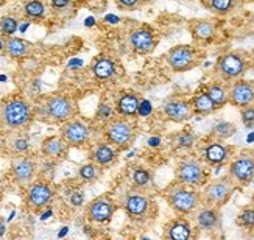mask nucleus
Returning <instances> with one entry per match:
<instances>
[{
    "label": "nucleus",
    "mask_w": 254,
    "mask_h": 240,
    "mask_svg": "<svg viewBox=\"0 0 254 240\" xmlns=\"http://www.w3.org/2000/svg\"><path fill=\"white\" fill-rule=\"evenodd\" d=\"M164 196H165L167 204L181 217L196 212L198 207L203 204L201 192H198V189L181 184L178 181H175L173 184H170L169 187L165 189Z\"/></svg>",
    "instance_id": "f257e3e1"
},
{
    "label": "nucleus",
    "mask_w": 254,
    "mask_h": 240,
    "mask_svg": "<svg viewBox=\"0 0 254 240\" xmlns=\"http://www.w3.org/2000/svg\"><path fill=\"white\" fill-rule=\"evenodd\" d=\"M251 67V55L244 50H231L220 55L215 62V75L223 83H234L244 78Z\"/></svg>",
    "instance_id": "f03ea898"
},
{
    "label": "nucleus",
    "mask_w": 254,
    "mask_h": 240,
    "mask_svg": "<svg viewBox=\"0 0 254 240\" xmlns=\"http://www.w3.org/2000/svg\"><path fill=\"white\" fill-rule=\"evenodd\" d=\"M33 120V108L24 97H9L0 103V125L6 129H24Z\"/></svg>",
    "instance_id": "7ed1b4c3"
},
{
    "label": "nucleus",
    "mask_w": 254,
    "mask_h": 240,
    "mask_svg": "<svg viewBox=\"0 0 254 240\" xmlns=\"http://www.w3.org/2000/svg\"><path fill=\"white\" fill-rule=\"evenodd\" d=\"M176 181L200 189L209 182L206 164L196 156H186L176 166Z\"/></svg>",
    "instance_id": "20e7f679"
},
{
    "label": "nucleus",
    "mask_w": 254,
    "mask_h": 240,
    "mask_svg": "<svg viewBox=\"0 0 254 240\" xmlns=\"http://www.w3.org/2000/svg\"><path fill=\"white\" fill-rule=\"evenodd\" d=\"M236 189H237V185L233 180H231L229 175L209 181L201 192L203 204L220 209V207H223L231 200V196L234 195Z\"/></svg>",
    "instance_id": "39448f33"
},
{
    "label": "nucleus",
    "mask_w": 254,
    "mask_h": 240,
    "mask_svg": "<svg viewBox=\"0 0 254 240\" xmlns=\"http://www.w3.org/2000/svg\"><path fill=\"white\" fill-rule=\"evenodd\" d=\"M124 209L131 220H148L154 212V203L151 196L142 189H131L124 196Z\"/></svg>",
    "instance_id": "423d86ee"
},
{
    "label": "nucleus",
    "mask_w": 254,
    "mask_h": 240,
    "mask_svg": "<svg viewBox=\"0 0 254 240\" xmlns=\"http://www.w3.org/2000/svg\"><path fill=\"white\" fill-rule=\"evenodd\" d=\"M105 136L111 145H116L117 148H128L132 145L136 139V128L129 122L128 117H114L106 123Z\"/></svg>",
    "instance_id": "0eeeda50"
},
{
    "label": "nucleus",
    "mask_w": 254,
    "mask_h": 240,
    "mask_svg": "<svg viewBox=\"0 0 254 240\" xmlns=\"http://www.w3.org/2000/svg\"><path fill=\"white\" fill-rule=\"evenodd\" d=\"M165 61L173 72H187L200 62V50L187 44H178L165 53Z\"/></svg>",
    "instance_id": "6e6552de"
},
{
    "label": "nucleus",
    "mask_w": 254,
    "mask_h": 240,
    "mask_svg": "<svg viewBox=\"0 0 254 240\" xmlns=\"http://www.w3.org/2000/svg\"><path fill=\"white\" fill-rule=\"evenodd\" d=\"M44 109H46L47 117L52 119L53 122H58V123L69 122V120L75 119L76 113H78L76 102L73 100L72 97L64 95V94L50 95L46 100Z\"/></svg>",
    "instance_id": "1a4fd4ad"
},
{
    "label": "nucleus",
    "mask_w": 254,
    "mask_h": 240,
    "mask_svg": "<svg viewBox=\"0 0 254 240\" xmlns=\"http://www.w3.org/2000/svg\"><path fill=\"white\" fill-rule=\"evenodd\" d=\"M228 175L237 187H247L254 180V150H242L231 159Z\"/></svg>",
    "instance_id": "9d476101"
},
{
    "label": "nucleus",
    "mask_w": 254,
    "mask_h": 240,
    "mask_svg": "<svg viewBox=\"0 0 254 240\" xmlns=\"http://www.w3.org/2000/svg\"><path fill=\"white\" fill-rule=\"evenodd\" d=\"M233 147L225 144V140H211L201 150V161L207 167H222L233 158Z\"/></svg>",
    "instance_id": "9b49d317"
},
{
    "label": "nucleus",
    "mask_w": 254,
    "mask_h": 240,
    "mask_svg": "<svg viewBox=\"0 0 254 240\" xmlns=\"http://www.w3.org/2000/svg\"><path fill=\"white\" fill-rule=\"evenodd\" d=\"M162 113L175 123H184L187 120H190L195 114L190 100H186V98L180 97L167 98L162 105Z\"/></svg>",
    "instance_id": "f8f14e48"
},
{
    "label": "nucleus",
    "mask_w": 254,
    "mask_h": 240,
    "mask_svg": "<svg viewBox=\"0 0 254 240\" xmlns=\"http://www.w3.org/2000/svg\"><path fill=\"white\" fill-rule=\"evenodd\" d=\"M116 212V203L109 196H97L86 207V217L92 223H109Z\"/></svg>",
    "instance_id": "ddd939ff"
},
{
    "label": "nucleus",
    "mask_w": 254,
    "mask_h": 240,
    "mask_svg": "<svg viewBox=\"0 0 254 240\" xmlns=\"http://www.w3.org/2000/svg\"><path fill=\"white\" fill-rule=\"evenodd\" d=\"M128 44L134 53L148 55L156 47V38H154V33L150 27L142 25L129 31Z\"/></svg>",
    "instance_id": "4468645a"
},
{
    "label": "nucleus",
    "mask_w": 254,
    "mask_h": 240,
    "mask_svg": "<svg viewBox=\"0 0 254 240\" xmlns=\"http://www.w3.org/2000/svg\"><path fill=\"white\" fill-rule=\"evenodd\" d=\"M229 105L236 108H247L254 105V81L240 78L229 86Z\"/></svg>",
    "instance_id": "2eb2a0df"
},
{
    "label": "nucleus",
    "mask_w": 254,
    "mask_h": 240,
    "mask_svg": "<svg viewBox=\"0 0 254 240\" xmlns=\"http://www.w3.org/2000/svg\"><path fill=\"white\" fill-rule=\"evenodd\" d=\"M89 136H91V129L83 120L72 119L69 122L63 123V126H61V137L72 147H78V145L86 144Z\"/></svg>",
    "instance_id": "dca6fc26"
},
{
    "label": "nucleus",
    "mask_w": 254,
    "mask_h": 240,
    "mask_svg": "<svg viewBox=\"0 0 254 240\" xmlns=\"http://www.w3.org/2000/svg\"><path fill=\"white\" fill-rule=\"evenodd\" d=\"M193 229L189 220L184 217H176L165 225L164 229V240H192Z\"/></svg>",
    "instance_id": "f3484780"
},
{
    "label": "nucleus",
    "mask_w": 254,
    "mask_h": 240,
    "mask_svg": "<svg viewBox=\"0 0 254 240\" xmlns=\"http://www.w3.org/2000/svg\"><path fill=\"white\" fill-rule=\"evenodd\" d=\"M195 222L203 231H215L222 225V214L217 207L201 204L195 212Z\"/></svg>",
    "instance_id": "a211bd4d"
},
{
    "label": "nucleus",
    "mask_w": 254,
    "mask_h": 240,
    "mask_svg": "<svg viewBox=\"0 0 254 240\" xmlns=\"http://www.w3.org/2000/svg\"><path fill=\"white\" fill-rule=\"evenodd\" d=\"M53 196L55 192L47 182H35L28 189L27 201L33 209H42L53 200Z\"/></svg>",
    "instance_id": "6ab92c4d"
},
{
    "label": "nucleus",
    "mask_w": 254,
    "mask_h": 240,
    "mask_svg": "<svg viewBox=\"0 0 254 240\" xmlns=\"http://www.w3.org/2000/svg\"><path fill=\"white\" fill-rule=\"evenodd\" d=\"M189 30L196 44H207L217 35V24L211 19H195L190 22Z\"/></svg>",
    "instance_id": "aec40b11"
},
{
    "label": "nucleus",
    "mask_w": 254,
    "mask_h": 240,
    "mask_svg": "<svg viewBox=\"0 0 254 240\" xmlns=\"http://www.w3.org/2000/svg\"><path fill=\"white\" fill-rule=\"evenodd\" d=\"M11 172H13V178L17 184L27 185L36 175V162L30 158H19L13 162Z\"/></svg>",
    "instance_id": "412c9836"
},
{
    "label": "nucleus",
    "mask_w": 254,
    "mask_h": 240,
    "mask_svg": "<svg viewBox=\"0 0 254 240\" xmlns=\"http://www.w3.org/2000/svg\"><path fill=\"white\" fill-rule=\"evenodd\" d=\"M142 98L137 92H125L116 102V111L122 117H134L139 114Z\"/></svg>",
    "instance_id": "4be33fe9"
},
{
    "label": "nucleus",
    "mask_w": 254,
    "mask_h": 240,
    "mask_svg": "<svg viewBox=\"0 0 254 240\" xmlns=\"http://www.w3.org/2000/svg\"><path fill=\"white\" fill-rule=\"evenodd\" d=\"M91 159L94 164H97L98 167H109L116 162L117 153L109 142H102V144H97L92 148Z\"/></svg>",
    "instance_id": "5701e85b"
},
{
    "label": "nucleus",
    "mask_w": 254,
    "mask_h": 240,
    "mask_svg": "<svg viewBox=\"0 0 254 240\" xmlns=\"http://www.w3.org/2000/svg\"><path fill=\"white\" fill-rule=\"evenodd\" d=\"M33 50V44L27 39H22V38H16V36H11V38H6V42H5V52L8 57L11 58H25L31 53Z\"/></svg>",
    "instance_id": "b1692460"
},
{
    "label": "nucleus",
    "mask_w": 254,
    "mask_h": 240,
    "mask_svg": "<svg viewBox=\"0 0 254 240\" xmlns=\"http://www.w3.org/2000/svg\"><path fill=\"white\" fill-rule=\"evenodd\" d=\"M92 73L97 80H111L117 73V65L113 58L109 57H98L92 62Z\"/></svg>",
    "instance_id": "393cba45"
},
{
    "label": "nucleus",
    "mask_w": 254,
    "mask_h": 240,
    "mask_svg": "<svg viewBox=\"0 0 254 240\" xmlns=\"http://www.w3.org/2000/svg\"><path fill=\"white\" fill-rule=\"evenodd\" d=\"M206 94L217 106V109L223 108L229 103V87L223 81H214L206 87Z\"/></svg>",
    "instance_id": "a878e982"
},
{
    "label": "nucleus",
    "mask_w": 254,
    "mask_h": 240,
    "mask_svg": "<svg viewBox=\"0 0 254 240\" xmlns=\"http://www.w3.org/2000/svg\"><path fill=\"white\" fill-rule=\"evenodd\" d=\"M67 142H65L63 137H58V136H50L47 139H44L42 142V153L46 155L47 158H61L65 150H67Z\"/></svg>",
    "instance_id": "bb28decb"
},
{
    "label": "nucleus",
    "mask_w": 254,
    "mask_h": 240,
    "mask_svg": "<svg viewBox=\"0 0 254 240\" xmlns=\"http://www.w3.org/2000/svg\"><path fill=\"white\" fill-rule=\"evenodd\" d=\"M190 103H192V108H193V113L198 114V116H211V114H214L217 111V106L211 100V97L206 94V91L204 92H196L190 98Z\"/></svg>",
    "instance_id": "cd10ccee"
},
{
    "label": "nucleus",
    "mask_w": 254,
    "mask_h": 240,
    "mask_svg": "<svg viewBox=\"0 0 254 240\" xmlns=\"http://www.w3.org/2000/svg\"><path fill=\"white\" fill-rule=\"evenodd\" d=\"M240 0H209L204 2L206 8L215 16H228L239 6Z\"/></svg>",
    "instance_id": "c85d7f7f"
},
{
    "label": "nucleus",
    "mask_w": 254,
    "mask_h": 240,
    "mask_svg": "<svg viewBox=\"0 0 254 240\" xmlns=\"http://www.w3.org/2000/svg\"><path fill=\"white\" fill-rule=\"evenodd\" d=\"M22 9H24V16L27 19L39 20V19H44L47 14L46 3H44L42 0H25Z\"/></svg>",
    "instance_id": "c756f323"
},
{
    "label": "nucleus",
    "mask_w": 254,
    "mask_h": 240,
    "mask_svg": "<svg viewBox=\"0 0 254 240\" xmlns=\"http://www.w3.org/2000/svg\"><path fill=\"white\" fill-rule=\"evenodd\" d=\"M131 182L136 189L145 190L151 182V172L142 166H136L131 169Z\"/></svg>",
    "instance_id": "7c9ffc66"
},
{
    "label": "nucleus",
    "mask_w": 254,
    "mask_h": 240,
    "mask_svg": "<svg viewBox=\"0 0 254 240\" xmlns=\"http://www.w3.org/2000/svg\"><path fill=\"white\" fill-rule=\"evenodd\" d=\"M237 133V126L233 122H228V120H222V122H217L212 128V134L218 140H226L229 137H233Z\"/></svg>",
    "instance_id": "2f4dec72"
},
{
    "label": "nucleus",
    "mask_w": 254,
    "mask_h": 240,
    "mask_svg": "<svg viewBox=\"0 0 254 240\" xmlns=\"http://www.w3.org/2000/svg\"><path fill=\"white\" fill-rule=\"evenodd\" d=\"M19 28V20L13 16H3L0 19V35L11 38Z\"/></svg>",
    "instance_id": "473e14b6"
},
{
    "label": "nucleus",
    "mask_w": 254,
    "mask_h": 240,
    "mask_svg": "<svg viewBox=\"0 0 254 240\" xmlns=\"http://www.w3.org/2000/svg\"><path fill=\"white\" fill-rule=\"evenodd\" d=\"M173 142H175V147L176 148H192L196 142V137L195 134H192L190 131H180L178 134L173 137Z\"/></svg>",
    "instance_id": "72a5a7b5"
},
{
    "label": "nucleus",
    "mask_w": 254,
    "mask_h": 240,
    "mask_svg": "<svg viewBox=\"0 0 254 240\" xmlns=\"http://www.w3.org/2000/svg\"><path fill=\"white\" fill-rule=\"evenodd\" d=\"M102 170L97 164L91 162V164H84V166L80 167V178L84 181H95L100 178Z\"/></svg>",
    "instance_id": "f704fd0d"
},
{
    "label": "nucleus",
    "mask_w": 254,
    "mask_h": 240,
    "mask_svg": "<svg viewBox=\"0 0 254 240\" xmlns=\"http://www.w3.org/2000/svg\"><path fill=\"white\" fill-rule=\"evenodd\" d=\"M236 223L240 228L253 229L254 228V207H245V209H242L236 218Z\"/></svg>",
    "instance_id": "c9c22d12"
},
{
    "label": "nucleus",
    "mask_w": 254,
    "mask_h": 240,
    "mask_svg": "<svg viewBox=\"0 0 254 240\" xmlns=\"http://www.w3.org/2000/svg\"><path fill=\"white\" fill-rule=\"evenodd\" d=\"M11 150H13V153H16V155H24V153H27L30 150V142L27 137H16L13 140V144H11Z\"/></svg>",
    "instance_id": "e433bc0d"
},
{
    "label": "nucleus",
    "mask_w": 254,
    "mask_h": 240,
    "mask_svg": "<svg viewBox=\"0 0 254 240\" xmlns=\"http://www.w3.org/2000/svg\"><path fill=\"white\" fill-rule=\"evenodd\" d=\"M240 119H242V123H244L247 128H254V105L242 108Z\"/></svg>",
    "instance_id": "4c0bfd02"
},
{
    "label": "nucleus",
    "mask_w": 254,
    "mask_h": 240,
    "mask_svg": "<svg viewBox=\"0 0 254 240\" xmlns=\"http://www.w3.org/2000/svg\"><path fill=\"white\" fill-rule=\"evenodd\" d=\"M97 119L106 120V122H109V120L113 119V108H111V105L106 103V102H102L100 105H98V109H97Z\"/></svg>",
    "instance_id": "58836bf2"
},
{
    "label": "nucleus",
    "mask_w": 254,
    "mask_h": 240,
    "mask_svg": "<svg viewBox=\"0 0 254 240\" xmlns=\"http://www.w3.org/2000/svg\"><path fill=\"white\" fill-rule=\"evenodd\" d=\"M117 5L122 8V9H127V11H132V9H137L140 5H142V0H116Z\"/></svg>",
    "instance_id": "ea45409f"
},
{
    "label": "nucleus",
    "mask_w": 254,
    "mask_h": 240,
    "mask_svg": "<svg viewBox=\"0 0 254 240\" xmlns=\"http://www.w3.org/2000/svg\"><path fill=\"white\" fill-rule=\"evenodd\" d=\"M70 203L75 206V207H80L81 204H83V200H84V193L81 192V190H73L72 193H70Z\"/></svg>",
    "instance_id": "a19ab883"
},
{
    "label": "nucleus",
    "mask_w": 254,
    "mask_h": 240,
    "mask_svg": "<svg viewBox=\"0 0 254 240\" xmlns=\"http://www.w3.org/2000/svg\"><path fill=\"white\" fill-rule=\"evenodd\" d=\"M50 5L55 9H65L70 5V0H50Z\"/></svg>",
    "instance_id": "79ce46f5"
},
{
    "label": "nucleus",
    "mask_w": 254,
    "mask_h": 240,
    "mask_svg": "<svg viewBox=\"0 0 254 240\" xmlns=\"http://www.w3.org/2000/svg\"><path fill=\"white\" fill-rule=\"evenodd\" d=\"M5 42H6V38L0 35V53L5 50Z\"/></svg>",
    "instance_id": "37998d69"
},
{
    "label": "nucleus",
    "mask_w": 254,
    "mask_h": 240,
    "mask_svg": "<svg viewBox=\"0 0 254 240\" xmlns=\"http://www.w3.org/2000/svg\"><path fill=\"white\" fill-rule=\"evenodd\" d=\"M3 234H5V225L0 222V237H2Z\"/></svg>",
    "instance_id": "c03bdc74"
},
{
    "label": "nucleus",
    "mask_w": 254,
    "mask_h": 240,
    "mask_svg": "<svg viewBox=\"0 0 254 240\" xmlns=\"http://www.w3.org/2000/svg\"><path fill=\"white\" fill-rule=\"evenodd\" d=\"M251 67L254 69V52L251 53Z\"/></svg>",
    "instance_id": "a18cd8bd"
},
{
    "label": "nucleus",
    "mask_w": 254,
    "mask_h": 240,
    "mask_svg": "<svg viewBox=\"0 0 254 240\" xmlns=\"http://www.w3.org/2000/svg\"><path fill=\"white\" fill-rule=\"evenodd\" d=\"M6 2V0H0V5H2V3H5Z\"/></svg>",
    "instance_id": "49530a36"
},
{
    "label": "nucleus",
    "mask_w": 254,
    "mask_h": 240,
    "mask_svg": "<svg viewBox=\"0 0 254 240\" xmlns=\"http://www.w3.org/2000/svg\"><path fill=\"white\" fill-rule=\"evenodd\" d=\"M244 2H254V0H244Z\"/></svg>",
    "instance_id": "de8ad7c7"
},
{
    "label": "nucleus",
    "mask_w": 254,
    "mask_h": 240,
    "mask_svg": "<svg viewBox=\"0 0 254 240\" xmlns=\"http://www.w3.org/2000/svg\"><path fill=\"white\" fill-rule=\"evenodd\" d=\"M203 2H209V0H203Z\"/></svg>",
    "instance_id": "09e8293b"
}]
</instances>
